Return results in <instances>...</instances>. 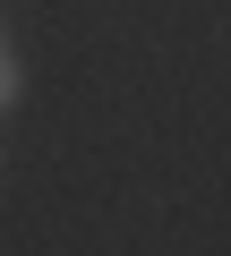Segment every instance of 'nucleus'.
<instances>
[{
  "instance_id": "obj_1",
  "label": "nucleus",
  "mask_w": 231,
  "mask_h": 256,
  "mask_svg": "<svg viewBox=\"0 0 231 256\" xmlns=\"http://www.w3.org/2000/svg\"><path fill=\"white\" fill-rule=\"evenodd\" d=\"M18 102V60H9V43H0V111Z\"/></svg>"
}]
</instances>
